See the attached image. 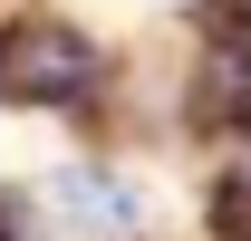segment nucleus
<instances>
[{
    "label": "nucleus",
    "mask_w": 251,
    "mask_h": 241,
    "mask_svg": "<svg viewBox=\"0 0 251 241\" xmlns=\"http://www.w3.org/2000/svg\"><path fill=\"white\" fill-rule=\"evenodd\" d=\"M116 96V48L49 0L0 10V116H97Z\"/></svg>",
    "instance_id": "nucleus-1"
},
{
    "label": "nucleus",
    "mask_w": 251,
    "mask_h": 241,
    "mask_svg": "<svg viewBox=\"0 0 251 241\" xmlns=\"http://www.w3.org/2000/svg\"><path fill=\"white\" fill-rule=\"evenodd\" d=\"M29 222L49 241H155V183L116 154H58L29 183Z\"/></svg>",
    "instance_id": "nucleus-2"
},
{
    "label": "nucleus",
    "mask_w": 251,
    "mask_h": 241,
    "mask_svg": "<svg viewBox=\"0 0 251 241\" xmlns=\"http://www.w3.org/2000/svg\"><path fill=\"white\" fill-rule=\"evenodd\" d=\"M0 241H39V222H29V193H0Z\"/></svg>",
    "instance_id": "nucleus-3"
}]
</instances>
